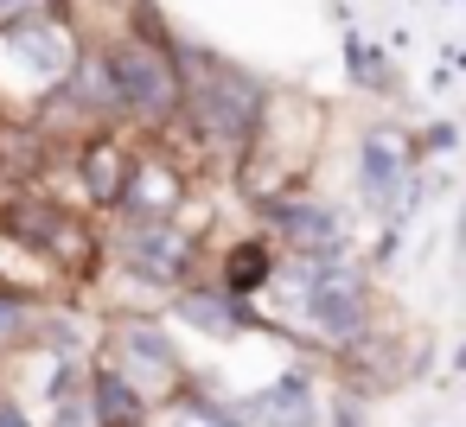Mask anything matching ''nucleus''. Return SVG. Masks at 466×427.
Returning <instances> with one entry per match:
<instances>
[{
    "label": "nucleus",
    "mask_w": 466,
    "mask_h": 427,
    "mask_svg": "<svg viewBox=\"0 0 466 427\" xmlns=\"http://www.w3.org/2000/svg\"><path fill=\"white\" fill-rule=\"evenodd\" d=\"M262 84L243 77L237 65H218V58H186L179 65V109H192V128L218 147V154H243L262 128Z\"/></svg>",
    "instance_id": "1"
},
{
    "label": "nucleus",
    "mask_w": 466,
    "mask_h": 427,
    "mask_svg": "<svg viewBox=\"0 0 466 427\" xmlns=\"http://www.w3.org/2000/svg\"><path fill=\"white\" fill-rule=\"evenodd\" d=\"M103 65L116 84V109H128L141 122H167L179 109V58H167V33L160 39H122Z\"/></svg>",
    "instance_id": "2"
},
{
    "label": "nucleus",
    "mask_w": 466,
    "mask_h": 427,
    "mask_svg": "<svg viewBox=\"0 0 466 427\" xmlns=\"http://www.w3.org/2000/svg\"><path fill=\"white\" fill-rule=\"evenodd\" d=\"M128 262H135V274H147V281H179V268H186V236H173L160 217H147V223L128 236Z\"/></svg>",
    "instance_id": "3"
},
{
    "label": "nucleus",
    "mask_w": 466,
    "mask_h": 427,
    "mask_svg": "<svg viewBox=\"0 0 466 427\" xmlns=\"http://www.w3.org/2000/svg\"><path fill=\"white\" fill-rule=\"evenodd\" d=\"M122 185H128V160H122V147L96 141V147H90V198L109 204V198H122Z\"/></svg>",
    "instance_id": "4"
},
{
    "label": "nucleus",
    "mask_w": 466,
    "mask_h": 427,
    "mask_svg": "<svg viewBox=\"0 0 466 427\" xmlns=\"http://www.w3.org/2000/svg\"><path fill=\"white\" fill-rule=\"evenodd\" d=\"M96 427H135V395L116 370L96 376Z\"/></svg>",
    "instance_id": "5"
},
{
    "label": "nucleus",
    "mask_w": 466,
    "mask_h": 427,
    "mask_svg": "<svg viewBox=\"0 0 466 427\" xmlns=\"http://www.w3.org/2000/svg\"><path fill=\"white\" fill-rule=\"evenodd\" d=\"M186 319H192V325H211V332H237L230 306H224V300H211V293H186Z\"/></svg>",
    "instance_id": "6"
},
{
    "label": "nucleus",
    "mask_w": 466,
    "mask_h": 427,
    "mask_svg": "<svg viewBox=\"0 0 466 427\" xmlns=\"http://www.w3.org/2000/svg\"><path fill=\"white\" fill-rule=\"evenodd\" d=\"M230 262H237V268H230V287H249L256 274H268V249H262V243H243Z\"/></svg>",
    "instance_id": "7"
},
{
    "label": "nucleus",
    "mask_w": 466,
    "mask_h": 427,
    "mask_svg": "<svg viewBox=\"0 0 466 427\" xmlns=\"http://www.w3.org/2000/svg\"><path fill=\"white\" fill-rule=\"evenodd\" d=\"M0 20L26 26V20H52V0H0Z\"/></svg>",
    "instance_id": "8"
},
{
    "label": "nucleus",
    "mask_w": 466,
    "mask_h": 427,
    "mask_svg": "<svg viewBox=\"0 0 466 427\" xmlns=\"http://www.w3.org/2000/svg\"><path fill=\"white\" fill-rule=\"evenodd\" d=\"M20 300H7V293H0V344H7V338H20Z\"/></svg>",
    "instance_id": "9"
},
{
    "label": "nucleus",
    "mask_w": 466,
    "mask_h": 427,
    "mask_svg": "<svg viewBox=\"0 0 466 427\" xmlns=\"http://www.w3.org/2000/svg\"><path fill=\"white\" fill-rule=\"evenodd\" d=\"M0 427H26V421H20V408H14V402H7V408H0Z\"/></svg>",
    "instance_id": "10"
}]
</instances>
